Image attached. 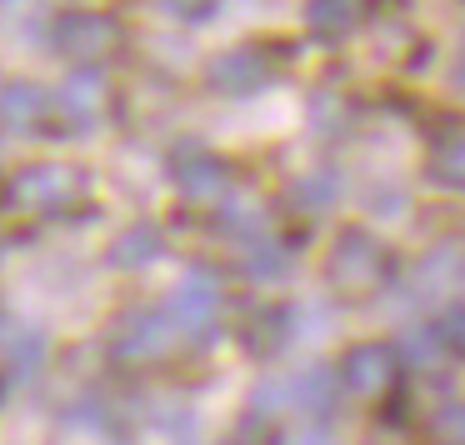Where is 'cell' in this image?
Segmentation results:
<instances>
[{
	"mask_svg": "<svg viewBox=\"0 0 465 445\" xmlns=\"http://www.w3.org/2000/svg\"><path fill=\"white\" fill-rule=\"evenodd\" d=\"M391 275H395V255H391V245H385L381 235L351 225V231H341L331 241V255H325V285H331L335 295L371 301L375 291L391 285Z\"/></svg>",
	"mask_w": 465,
	"mask_h": 445,
	"instance_id": "obj_1",
	"label": "cell"
},
{
	"mask_svg": "<svg viewBox=\"0 0 465 445\" xmlns=\"http://www.w3.org/2000/svg\"><path fill=\"white\" fill-rule=\"evenodd\" d=\"M85 191H91V181H85L81 165L35 161V165H21V171L5 181L0 201H5V211H15V215H35V221H45V215L75 211V205L85 201Z\"/></svg>",
	"mask_w": 465,
	"mask_h": 445,
	"instance_id": "obj_2",
	"label": "cell"
},
{
	"mask_svg": "<svg viewBox=\"0 0 465 445\" xmlns=\"http://www.w3.org/2000/svg\"><path fill=\"white\" fill-rule=\"evenodd\" d=\"M335 381H341V395H351L355 405H371L375 410V405H391L401 395L405 361L391 341H355L335 361Z\"/></svg>",
	"mask_w": 465,
	"mask_h": 445,
	"instance_id": "obj_3",
	"label": "cell"
},
{
	"mask_svg": "<svg viewBox=\"0 0 465 445\" xmlns=\"http://www.w3.org/2000/svg\"><path fill=\"white\" fill-rule=\"evenodd\" d=\"M51 45L75 61V71H101L105 61H115L125 45V25L115 21L111 11H91V5H75V11H61L51 21Z\"/></svg>",
	"mask_w": 465,
	"mask_h": 445,
	"instance_id": "obj_4",
	"label": "cell"
},
{
	"mask_svg": "<svg viewBox=\"0 0 465 445\" xmlns=\"http://www.w3.org/2000/svg\"><path fill=\"white\" fill-rule=\"evenodd\" d=\"M185 335L175 331V321L165 315V305H141V311H125L121 325L111 335V351L121 365H161L165 355H175Z\"/></svg>",
	"mask_w": 465,
	"mask_h": 445,
	"instance_id": "obj_5",
	"label": "cell"
},
{
	"mask_svg": "<svg viewBox=\"0 0 465 445\" xmlns=\"http://www.w3.org/2000/svg\"><path fill=\"white\" fill-rule=\"evenodd\" d=\"M221 305H225V291H221V275L205 271V265H191L181 281L171 285V301H165V315L175 321V331L185 341H205L221 321Z\"/></svg>",
	"mask_w": 465,
	"mask_h": 445,
	"instance_id": "obj_6",
	"label": "cell"
},
{
	"mask_svg": "<svg viewBox=\"0 0 465 445\" xmlns=\"http://www.w3.org/2000/svg\"><path fill=\"white\" fill-rule=\"evenodd\" d=\"M55 125H65V135H91V125H101L105 105H111V85L101 71H71L61 81V91L51 95Z\"/></svg>",
	"mask_w": 465,
	"mask_h": 445,
	"instance_id": "obj_7",
	"label": "cell"
},
{
	"mask_svg": "<svg viewBox=\"0 0 465 445\" xmlns=\"http://www.w3.org/2000/svg\"><path fill=\"white\" fill-rule=\"evenodd\" d=\"M265 81H271V55H265V45H231V51H215L205 61V85L215 95H231V101L265 91Z\"/></svg>",
	"mask_w": 465,
	"mask_h": 445,
	"instance_id": "obj_8",
	"label": "cell"
},
{
	"mask_svg": "<svg viewBox=\"0 0 465 445\" xmlns=\"http://www.w3.org/2000/svg\"><path fill=\"white\" fill-rule=\"evenodd\" d=\"M171 185H175V195L181 201H191V205H221L225 195H231V165L221 161V155H211V151H181L175 155V165H171Z\"/></svg>",
	"mask_w": 465,
	"mask_h": 445,
	"instance_id": "obj_9",
	"label": "cell"
},
{
	"mask_svg": "<svg viewBox=\"0 0 465 445\" xmlns=\"http://www.w3.org/2000/svg\"><path fill=\"white\" fill-rule=\"evenodd\" d=\"M215 231L241 245L265 241L271 235V201L261 191H251V185H231V195L215 205Z\"/></svg>",
	"mask_w": 465,
	"mask_h": 445,
	"instance_id": "obj_10",
	"label": "cell"
},
{
	"mask_svg": "<svg viewBox=\"0 0 465 445\" xmlns=\"http://www.w3.org/2000/svg\"><path fill=\"white\" fill-rule=\"evenodd\" d=\"M51 121H55V105L45 85H35V81L0 85V125L5 131H41Z\"/></svg>",
	"mask_w": 465,
	"mask_h": 445,
	"instance_id": "obj_11",
	"label": "cell"
},
{
	"mask_svg": "<svg viewBox=\"0 0 465 445\" xmlns=\"http://www.w3.org/2000/svg\"><path fill=\"white\" fill-rule=\"evenodd\" d=\"M165 255V235L155 221H131L125 231L111 235V245H105V261L115 265V271H145V265H155Z\"/></svg>",
	"mask_w": 465,
	"mask_h": 445,
	"instance_id": "obj_12",
	"label": "cell"
},
{
	"mask_svg": "<svg viewBox=\"0 0 465 445\" xmlns=\"http://www.w3.org/2000/svg\"><path fill=\"white\" fill-rule=\"evenodd\" d=\"M291 335H295V311H291V305H261V311L245 321L241 341H245V351H251V355L271 361V355H281L285 345H291Z\"/></svg>",
	"mask_w": 465,
	"mask_h": 445,
	"instance_id": "obj_13",
	"label": "cell"
},
{
	"mask_svg": "<svg viewBox=\"0 0 465 445\" xmlns=\"http://www.w3.org/2000/svg\"><path fill=\"white\" fill-rule=\"evenodd\" d=\"M51 355V341H45L35 325H5L0 331V361L11 375H35Z\"/></svg>",
	"mask_w": 465,
	"mask_h": 445,
	"instance_id": "obj_14",
	"label": "cell"
},
{
	"mask_svg": "<svg viewBox=\"0 0 465 445\" xmlns=\"http://www.w3.org/2000/svg\"><path fill=\"white\" fill-rule=\"evenodd\" d=\"M365 0H305V31L321 41H341L361 25Z\"/></svg>",
	"mask_w": 465,
	"mask_h": 445,
	"instance_id": "obj_15",
	"label": "cell"
},
{
	"mask_svg": "<svg viewBox=\"0 0 465 445\" xmlns=\"http://www.w3.org/2000/svg\"><path fill=\"white\" fill-rule=\"evenodd\" d=\"M430 181L445 191H465V125H445L430 141Z\"/></svg>",
	"mask_w": 465,
	"mask_h": 445,
	"instance_id": "obj_16",
	"label": "cell"
},
{
	"mask_svg": "<svg viewBox=\"0 0 465 445\" xmlns=\"http://www.w3.org/2000/svg\"><path fill=\"white\" fill-rule=\"evenodd\" d=\"M341 201V181H335V171H325V165H315V171H301L291 181V205L305 215H321L331 211V205Z\"/></svg>",
	"mask_w": 465,
	"mask_h": 445,
	"instance_id": "obj_17",
	"label": "cell"
},
{
	"mask_svg": "<svg viewBox=\"0 0 465 445\" xmlns=\"http://www.w3.org/2000/svg\"><path fill=\"white\" fill-rule=\"evenodd\" d=\"M241 271L251 275V281H261V285H275V281L291 275V251H285L275 235H265V241H255V245L241 251Z\"/></svg>",
	"mask_w": 465,
	"mask_h": 445,
	"instance_id": "obj_18",
	"label": "cell"
},
{
	"mask_svg": "<svg viewBox=\"0 0 465 445\" xmlns=\"http://www.w3.org/2000/svg\"><path fill=\"white\" fill-rule=\"evenodd\" d=\"M395 351H401V361L415 365V371H430V365H440L445 355H450L435 325H415V331H405V341L395 345Z\"/></svg>",
	"mask_w": 465,
	"mask_h": 445,
	"instance_id": "obj_19",
	"label": "cell"
},
{
	"mask_svg": "<svg viewBox=\"0 0 465 445\" xmlns=\"http://www.w3.org/2000/svg\"><path fill=\"white\" fill-rule=\"evenodd\" d=\"M430 435L435 445H465V400H445L430 415Z\"/></svg>",
	"mask_w": 465,
	"mask_h": 445,
	"instance_id": "obj_20",
	"label": "cell"
},
{
	"mask_svg": "<svg viewBox=\"0 0 465 445\" xmlns=\"http://www.w3.org/2000/svg\"><path fill=\"white\" fill-rule=\"evenodd\" d=\"M221 445H281V435H275V420H271V415H255V410H251Z\"/></svg>",
	"mask_w": 465,
	"mask_h": 445,
	"instance_id": "obj_21",
	"label": "cell"
},
{
	"mask_svg": "<svg viewBox=\"0 0 465 445\" xmlns=\"http://www.w3.org/2000/svg\"><path fill=\"white\" fill-rule=\"evenodd\" d=\"M435 331H440L445 351L465 361V305H450V311H445L440 321H435Z\"/></svg>",
	"mask_w": 465,
	"mask_h": 445,
	"instance_id": "obj_22",
	"label": "cell"
},
{
	"mask_svg": "<svg viewBox=\"0 0 465 445\" xmlns=\"http://www.w3.org/2000/svg\"><path fill=\"white\" fill-rule=\"evenodd\" d=\"M161 5L175 15V21L201 25V21H211V15H215V5H221V0H161Z\"/></svg>",
	"mask_w": 465,
	"mask_h": 445,
	"instance_id": "obj_23",
	"label": "cell"
},
{
	"mask_svg": "<svg viewBox=\"0 0 465 445\" xmlns=\"http://www.w3.org/2000/svg\"><path fill=\"white\" fill-rule=\"evenodd\" d=\"M445 81H450V91L465 101V45L455 51V61H450V75H445Z\"/></svg>",
	"mask_w": 465,
	"mask_h": 445,
	"instance_id": "obj_24",
	"label": "cell"
},
{
	"mask_svg": "<svg viewBox=\"0 0 465 445\" xmlns=\"http://www.w3.org/2000/svg\"><path fill=\"white\" fill-rule=\"evenodd\" d=\"M291 445H335V440H325V435H311V430H305L301 440H291Z\"/></svg>",
	"mask_w": 465,
	"mask_h": 445,
	"instance_id": "obj_25",
	"label": "cell"
}]
</instances>
